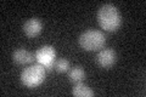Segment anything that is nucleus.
Masks as SVG:
<instances>
[{"label":"nucleus","mask_w":146,"mask_h":97,"mask_svg":"<svg viewBox=\"0 0 146 97\" xmlns=\"http://www.w3.org/2000/svg\"><path fill=\"white\" fill-rule=\"evenodd\" d=\"M55 57H56V51L52 46L50 45H44L42 48H39L35 52V59L39 64H42L44 67L51 66L54 64Z\"/></svg>","instance_id":"obj_4"},{"label":"nucleus","mask_w":146,"mask_h":97,"mask_svg":"<svg viewBox=\"0 0 146 97\" xmlns=\"http://www.w3.org/2000/svg\"><path fill=\"white\" fill-rule=\"evenodd\" d=\"M43 28V23L39 18H29L23 24V32L28 36H36Z\"/></svg>","instance_id":"obj_6"},{"label":"nucleus","mask_w":146,"mask_h":97,"mask_svg":"<svg viewBox=\"0 0 146 97\" xmlns=\"http://www.w3.org/2000/svg\"><path fill=\"white\" fill-rule=\"evenodd\" d=\"M68 78H70V80L73 82H80L84 80L85 72H84V69L79 66L73 67L72 69L68 71Z\"/></svg>","instance_id":"obj_9"},{"label":"nucleus","mask_w":146,"mask_h":97,"mask_svg":"<svg viewBox=\"0 0 146 97\" xmlns=\"http://www.w3.org/2000/svg\"><path fill=\"white\" fill-rule=\"evenodd\" d=\"M117 59L115 50L112 49H102L101 51H99L98 56H96V62L100 67L102 68H108L115 64Z\"/></svg>","instance_id":"obj_5"},{"label":"nucleus","mask_w":146,"mask_h":97,"mask_svg":"<svg viewBox=\"0 0 146 97\" xmlns=\"http://www.w3.org/2000/svg\"><path fill=\"white\" fill-rule=\"evenodd\" d=\"M46 69L42 64H32L26 67L21 73V81L27 87H36L45 80Z\"/></svg>","instance_id":"obj_3"},{"label":"nucleus","mask_w":146,"mask_h":97,"mask_svg":"<svg viewBox=\"0 0 146 97\" xmlns=\"http://www.w3.org/2000/svg\"><path fill=\"white\" fill-rule=\"evenodd\" d=\"M68 68H70V63H68L66 58H58V59H55L54 61V69L58 73L67 72Z\"/></svg>","instance_id":"obj_10"},{"label":"nucleus","mask_w":146,"mask_h":97,"mask_svg":"<svg viewBox=\"0 0 146 97\" xmlns=\"http://www.w3.org/2000/svg\"><path fill=\"white\" fill-rule=\"evenodd\" d=\"M98 21L102 29L106 32H115L121 26L122 17L115 5L105 4L98 11Z\"/></svg>","instance_id":"obj_1"},{"label":"nucleus","mask_w":146,"mask_h":97,"mask_svg":"<svg viewBox=\"0 0 146 97\" xmlns=\"http://www.w3.org/2000/svg\"><path fill=\"white\" fill-rule=\"evenodd\" d=\"M106 43V36L102 32L96 29H88L79 36V45L86 51H98L102 49Z\"/></svg>","instance_id":"obj_2"},{"label":"nucleus","mask_w":146,"mask_h":97,"mask_svg":"<svg viewBox=\"0 0 146 97\" xmlns=\"http://www.w3.org/2000/svg\"><path fill=\"white\" fill-rule=\"evenodd\" d=\"M72 94L77 96V97H90V96H94V91L90 90L88 86H86L85 84H83V82H77V84L74 85V87H73L72 90Z\"/></svg>","instance_id":"obj_8"},{"label":"nucleus","mask_w":146,"mask_h":97,"mask_svg":"<svg viewBox=\"0 0 146 97\" xmlns=\"http://www.w3.org/2000/svg\"><path fill=\"white\" fill-rule=\"evenodd\" d=\"M12 58L17 64H28L34 61V56L26 49H17L12 53Z\"/></svg>","instance_id":"obj_7"}]
</instances>
